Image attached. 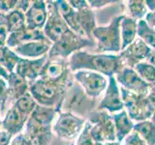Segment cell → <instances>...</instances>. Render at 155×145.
<instances>
[{"label": "cell", "mask_w": 155, "mask_h": 145, "mask_svg": "<svg viewBox=\"0 0 155 145\" xmlns=\"http://www.w3.org/2000/svg\"><path fill=\"white\" fill-rule=\"evenodd\" d=\"M68 62L73 72L86 70L98 72L107 77L114 76L124 67L119 54L89 53L84 50L75 52L69 57Z\"/></svg>", "instance_id": "1"}, {"label": "cell", "mask_w": 155, "mask_h": 145, "mask_svg": "<svg viewBox=\"0 0 155 145\" xmlns=\"http://www.w3.org/2000/svg\"><path fill=\"white\" fill-rule=\"evenodd\" d=\"M59 113L55 108L37 105L24 127L23 133L34 145H50L53 138L52 125Z\"/></svg>", "instance_id": "2"}, {"label": "cell", "mask_w": 155, "mask_h": 145, "mask_svg": "<svg viewBox=\"0 0 155 145\" xmlns=\"http://www.w3.org/2000/svg\"><path fill=\"white\" fill-rule=\"evenodd\" d=\"M74 81L71 83H65L38 79L29 86V93L39 105L55 108L58 112H60L66 92Z\"/></svg>", "instance_id": "3"}, {"label": "cell", "mask_w": 155, "mask_h": 145, "mask_svg": "<svg viewBox=\"0 0 155 145\" xmlns=\"http://www.w3.org/2000/svg\"><path fill=\"white\" fill-rule=\"evenodd\" d=\"M123 14L114 17L106 25L97 26L92 36L95 42L96 53L119 54L121 51L120 22Z\"/></svg>", "instance_id": "4"}, {"label": "cell", "mask_w": 155, "mask_h": 145, "mask_svg": "<svg viewBox=\"0 0 155 145\" xmlns=\"http://www.w3.org/2000/svg\"><path fill=\"white\" fill-rule=\"evenodd\" d=\"M124 110L134 123L149 120L155 111V94L151 91L147 96L137 95L120 88Z\"/></svg>", "instance_id": "5"}, {"label": "cell", "mask_w": 155, "mask_h": 145, "mask_svg": "<svg viewBox=\"0 0 155 145\" xmlns=\"http://www.w3.org/2000/svg\"><path fill=\"white\" fill-rule=\"evenodd\" d=\"M98 103L99 100L89 98L74 81V83L66 92L61 105V111H67L81 118L87 119V117L97 109Z\"/></svg>", "instance_id": "6"}, {"label": "cell", "mask_w": 155, "mask_h": 145, "mask_svg": "<svg viewBox=\"0 0 155 145\" xmlns=\"http://www.w3.org/2000/svg\"><path fill=\"white\" fill-rule=\"evenodd\" d=\"M95 47L94 41L77 35L69 29L56 42L52 44L48 51V58L68 60L75 52L81 51L85 47Z\"/></svg>", "instance_id": "7"}, {"label": "cell", "mask_w": 155, "mask_h": 145, "mask_svg": "<svg viewBox=\"0 0 155 145\" xmlns=\"http://www.w3.org/2000/svg\"><path fill=\"white\" fill-rule=\"evenodd\" d=\"M86 119L81 118L71 112L60 111L52 125L53 135L66 142H75L81 133Z\"/></svg>", "instance_id": "8"}, {"label": "cell", "mask_w": 155, "mask_h": 145, "mask_svg": "<svg viewBox=\"0 0 155 145\" xmlns=\"http://www.w3.org/2000/svg\"><path fill=\"white\" fill-rule=\"evenodd\" d=\"M90 125L92 137L97 142L107 143L116 141L113 116L105 110L96 109L86 119Z\"/></svg>", "instance_id": "9"}, {"label": "cell", "mask_w": 155, "mask_h": 145, "mask_svg": "<svg viewBox=\"0 0 155 145\" xmlns=\"http://www.w3.org/2000/svg\"><path fill=\"white\" fill-rule=\"evenodd\" d=\"M73 79L89 98L95 100H99L103 96L109 83V77L86 70L74 72Z\"/></svg>", "instance_id": "10"}, {"label": "cell", "mask_w": 155, "mask_h": 145, "mask_svg": "<svg viewBox=\"0 0 155 145\" xmlns=\"http://www.w3.org/2000/svg\"><path fill=\"white\" fill-rule=\"evenodd\" d=\"M47 7L48 18L43 32L48 40L53 44L70 28L63 19L55 1H47Z\"/></svg>", "instance_id": "11"}, {"label": "cell", "mask_w": 155, "mask_h": 145, "mask_svg": "<svg viewBox=\"0 0 155 145\" xmlns=\"http://www.w3.org/2000/svg\"><path fill=\"white\" fill-rule=\"evenodd\" d=\"M39 79L54 82H65V83H71L74 81L73 72L70 69L68 60L51 59V58H48L40 72Z\"/></svg>", "instance_id": "12"}, {"label": "cell", "mask_w": 155, "mask_h": 145, "mask_svg": "<svg viewBox=\"0 0 155 145\" xmlns=\"http://www.w3.org/2000/svg\"><path fill=\"white\" fill-rule=\"evenodd\" d=\"M98 110H105L110 114H114L124 110V104L121 97L120 87L114 76L109 77V83L107 86L101 100H99Z\"/></svg>", "instance_id": "13"}, {"label": "cell", "mask_w": 155, "mask_h": 145, "mask_svg": "<svg viewBox=\"0 0 155 145\" xmlns=\"http://www.w3.org/2000/svg\"><path fill=\"white\" fill-rule=\"evenodd\" d=\"M114 77L120 88L131 93L147 96L150 92V85L140 79V76L132 68L123 67Z\"/></svg>", "instance_id": "14"}, {"label": "cell", "mask_w": 155, "mask_h": 145, "mask_svg": "<svg viewBox=\"0 0 155 145\" xmlns=\"http://www.w3.org/2000/svg\"><path fill=\"white\" fill-rule=\"evenodd\" d=\"M150 50L151 48L147 45H145L142 40L137 38L130 46L120 51L119 56L122 60L124 67L133 69L139 63L147 61Z\"/></svg>", "instance_id": "15"}, {"label": "cell", "mask_w": 155, "mask_h": 145, "mask_svg": "<svg viewBox=\"0 0 155 145\" xmlns=\"http://www.w3.org/2000/svg\"><path fill=\"white\" fill-rule=\"evenodd\" d=\"M47 60L48 55L37 58V59H27V58L21 57L16 69H15V72L22 77L23 79L28 81L29 84H31L32 82L39 79L40 72Z\"/></svg>", "instance_id": "16"}, {"label": "cell", "mask_w": 155, "mask_h": 145, "mask_svg": "<svg viewBox=\"0 0 155 145\" xmlns=\"http://www.w3.org/2000/svg\"><path fill=\"white\" fill-rule=\"evenodd\" d=\"M24 14H25L26 27L43 30L48 18L47 1L43 0L32 1L30 7Z\"/></svg>", "instance_id": "17"}, {"label": "cell", "mask_w": 155, "mask_h": 145, "mask_svg": "<svg viewBox=\"0 0 155 145\" xmlns=\"http://www.w3.org/2000/svg\"><path fill=\"white\" fill-rule=\"evenodd\" d=\"M52 44L48 41H33L26 44H22L12 50L21 58L27 59H37L48 54Z\"/></svg>", "instance_id": "18"}, {"label": "cell", "mask_w": 155, "mask_h": 145, "mask_svg": "<svg viewBox=\"0 0 155 145\" xmlns=\"http://www.w3.org/2000/svg\"><path fill=\"white\" fill-rule=\"evenodd\" d=\"M27 119L12 105L2 118V130H5L12 137H16L23 132Z\"/></svg>", "instance_id": "19"}, {"label": "cell", "mask_w": 155, "mask_h": 145, "mask_svg": "<svg viewBox=\"0 0 155 145\" xmlns=\"http://www.w3.org/2000/svg\"><path fill=\"white\" fill-rule=\"evenodd\" d=\"M8 102L7 110L16 103V102L29 92V82L18 76L16 72L9 74L8 79Z\"/></svg>", "instance_id": "20"}, {"label": "cell", "mask_w": 155, "mask_h": 145, "mask_svg": "<svg viewBox=\"0 0 155 145\" xmlns=\"http://www.w3.org/2000/svg\"><path fill=\"white\" fill-rule=\"evenodd\" d=\"M46 38L43 30L39 29H31L25 27L22 30L9 34L6 41V46L10 48H14L22 44H26L33 41H46Z\"/></svg>", "instance_id": "21"}, {"label": "cell", "mask_w": 155, "mask_h": 145, "mask_svg": "<svg viewBox=\"0 0 155 145\" xmlns=\"http://www.w3.org/2000/svg\"><path fill=\"white\" fill-rule=\"evenodd\" d=\"M76 14L78 25H79L82 35L89 40L94 41L92 34H93L94 29L97 27L95 12L90 9L89 6H87L79 11H76Z\"/></svg>", "instance_id": "22"}, {"label": "cell", "mask_w": 155, "mask_h": 145, "mask_svg": "<svg viewBox=\"0 0 155 145\" xmlns=\"http://www.w3.org/2000/svg\"><path fill=\"white\" fill-rule=\"evenodd\" d=\"M114 120V130H115V137L116 141L122 142V140L133 132L135 123L129 117L125 110L120 111V112L111 114Z\"/></svg>", "instance_id": "23"}, {"label": "cell", "mask_w": 155, "mask_h": 145, "mask_svg": "<svg viewBox=\"0 0 155 145\" xmlns=\"http://www.w3.org/2000/svg\"><path fill=\"white\" fill-rule=\"evenodd\" d=\"M121 50H125L138 38V21L123 14L120 22Z\"/></svg>", "instance_id": "24"}, {"label": "cell", "mask_w": 155, "mask_h": 145, "mask_svg": "<svg viewBox=\"0 0 155 145\" xmlns=\"http://www.w3.org/2000/svg\"><path fill=\"white\" fill-rule=\"evenodd\" d=\"M123 3L125 10L124 14L137 21L144 19L145 16L148 14L147 7L143 0H128Z\"/></svg>", "instance_id": "25"}, {"label": "cell", "mask_w": 155, "mask_h": 145, "mask_svg": "<svg viewBox=\"0 0 155 145\" xmlns=\"http://www.w3.org/2000/svg\"><path fill=\"white\" fill-rule=\"evenodd\" d=\"M133 130L137 133L147 145H155V125L150 119L135 123Z\"/></svg>", "instance_id": "26"}, {"label": "cell", "mask_w": 155, "mask_h": 145, "mask_svg": "<svg viewBox=\"0 0 155 145\" xmlns=\"http://www.w3.org/2000/svg\"><path fill=\"white\" fill-rule=\"evenodd\" d=\"M19 59H21V57L6 45L0 47V65L9 74L15 72V69H16Z\"/></svg>", "instance_id": "27"}, {"label": "cell", "mask_w": 155, "mask_h": 145, "mask_svg": "<svg viewBox=\"0 0 155 145\" xmlns=\"http://www.w3.org/2000/svg\"><path fill=\"white\" fill-rule=\"evenodd\" d=\"M6 18H7L9 34L22 30V29L26 27L25 14L17 9H15L10 13L6 14Z\"/></svg>", "instance_id": "28"}, {"label": "cell", "mask_w": 155, "mask_h": 145, "mask_svg": "<svg viewBox=\"0 0 155 145\" xmlns=\"http://www.w3.org/2000/svg\"><path fill=\"white\" fill-rule=\"evenodd\" d=\"M13 105L28 120V118L30 117L32 112L37 108L38 104H37V102L34 100L32 95L28 92V93H26L24 96H22L21 98H19Z\"/></svg>", "instance_id": "29"}, {"label": "cell", "mask_w": 155, "mask_h": 145, "mask_svg": "<svg viewBox=\"0 0 155 145\" xmlns=\"http://www.w3.org/2000/svg\"><path fill=\"white\" fill-rule=\"evenodd\" d=\"M138 38L150 48L155 50V29L150 27L144 19L138 21Z\"/></svg>", "instance_id": "30"}, {"label": "cell", "mask_w": 155, "mask_h": 145, "mask_svg": "<svg viewBox=\"0 0 155 145\" xmlns=\"http://www.w3.org/2000/svg\"><path fill=\"white\" fill-rule=\"evenodd\" d=\"M133 69L140 76V79L149 85L155 82V66L152 64L147 61H143L136 65Z\"/></svg>", "instance_id": "31"}, {"label": "cell", "mask_w": 155, "mask_h": 145, "mask_svg": "<svg viewBox=\"0 0 155 145\" xmlns=\"http://www.w3.org/2000/svg\"><path fill=\"white\" fill-rule=\"evenodd\" d=\"M75 145H103V143L97 142L94 139V137H92L90 132V125L88 123V121L86 120L85 125L84 129H82L81 133L76 139Z\"/></svg>", "instance_id": "32"}, {"label": "cell", "mask_w": 155, "mask_h": 145, "mask_svg": "<svg viewBox=\"0 0 155 145\" xmlns=\"http://www.w3.org/2000/svg\"><path fill=\"white\" fill-rule=\"evenodd\" d=\"M8 102V83L7 80L0 77V112L2 117L7 111Z\"/></svg>", "instance_id": "33"}, {"label": "cell", "mask_w": 155, "mask_h": 145, "mask_svg": "<svg viewBox=\"0 0 155 145\" xmlns=\"http://www.w3.org/2000/svg\"><path fill=\"white\" fill-rule=\"evenodd\" d=\"M118 2L119 1H117V0H87L88 6L90 7V9L93 10V11L99 10V9H103L108 6H111V5H114Z\"/></svg>", "instance_id": "34"}, {"label": "cell", "mask_w": 155, "mask_h": 145, "mask_svg": "<svg viewBox=\"0 0 155 145\" xmlns=\"http://www.w3.org/2000/svg\"><path fill=\"white\" fill-rule=\"evenodd\" d=\"M121 145H147V144L145 143L144 140L142 139V137H140L137 133H135L133 130L132 133L128 134L127 137L122 140Z\"/></svg>", "instance_id": "35"}, {"label": "cell", "mask_w": 155, "mask_h": 145, "mask_svg": "<svg viewBox=\"0 0 155 145\" xmlns=\"http://www.w3.org/2000/svg\"><path fill=\"white\" fill-rule=\"evenodd\" d=\"M8 36H9V31L7 25L6 14L0 13V40L6 44Z\"/></svg>", "instance_id": "36"}, {"label": "cell", "mask_w": 155, "mask_h": 145, "mask_svg": "<svg viewBox=\"0 0 155 145\" xmlns=\"http://www.w3.org/2000/svg\"><path fill=\"white\" fill-rule=\"evenodd\" d=\"M9 145H34L23 132L14 137Z\"/></svg>", "instance_id": "37"}, {"label": "cell", "mask_w": 155, "mask_h": 145, "mask_svg": "<svg viewBox=\"0 0 155 145\" xmlns=\"http://www.w3.org/2000/svg\"><path fill=\"white\" fill-rule=\"evenodd\" d=\"M18 0H0V13L8 14L16 9Z\"/></svg>", "instance_id": "38"}, {"label": "cell", "mask_w": 155, "mask_h": 145, "mask_svg": "<svg viewBox=\"0 0 155 145\" xmlns=\"http://www.w3.org/2000/svg\"><path fill=\"white\" fill-rule=\"evenodd\" d=\"M67 2L70 5V7L74 9L75 11H79V10L88 6V3H87L86 0H69Z\"/></svg>", "instance_id": "39"}, {"label": "cell", "mask_w": 155, "mask_h": 145, "mask_svg": "<svg viewBox=\"0 0 155 145\" xmlns=\"http://www.w3.org/2000/svg\"><path fill=\"white\" fill-rule=\"evenodd\" d=\"M31 2L32 1H28V0H18L16 9L25 14L26 11L29 9V7H30Z\"/></svg>", "instance_id": "40"}, {"label": "cell", "mask_w": 155, "mask_h": 145, "mask_svg": "<svg viewBox=\"0 0 155 145\" xmlns=\"http://www.w3.org/2000/svg\"><path fill=\"white\" fill-rule=\"evenodd\" d=\"M13 137L11 134H9L5 130H2L0 134V145H9L11 142Z\"/></svg>", "instance_id": "41"}, {"label": "cell", "mask_w": 155, "mask_h": 145, "mask_svg": "<svg viewBox=\"0 0 155 145\" xmlns=\"http://www.w3.org/2000/svg\"><path fill=\"white\" fill-rule=\"evenodd\" d=\"M144 21H147V23L150 27H152L155 29V11L153 12H149L144 18Z\"/></svg>", "instance_id": "42"}, {"label": "cell", "mask_w": 155, "mask_h": 145, "mask_svg": "<svg viewBox=\"0 0 155 145\" xmlns=\"http://www.w3.org/2000/svg\"><path fill=\"white\" fill-rule=\"evenodd\" d=\"M145 5H147L148 13L155 11V0H145Z\"/></svg>", "instance_id": "43"}, {"label": "cell", "mask_w": 155, "mask_h": 145, "mask_svg": "<svg viewBox=\"0 0 155 145\" xmlns=\"http://www.w3.org/2000/svg\"><path fill=\"white\" fill-rule=\"evenodd\" d=\"M147 62L155 66V50H153V48H151V50H150V53L147 59Z\"/></svg>", "instance_id": "44"}, {"label": "cell", "mask_w": 155, "mask_h": 145, "mask_svg": "<svg viewBox=\"0 0 155 145\" xmlns=\"http://www.w3.org/2000/svg\"><path fill=\"white\" fill-rule=\"evenodd\" d=\"M8 76H9V72L4 69V68L0 65V77H2L4 79H8Z\"/></svg>", "instance_id": "45"}, {"label": "cell", "mask_w": 155, "mask_h": 145, "mask_svg": "<svg viewBox=\"0 0 155 145\" xmlns=\"http://www.w3.org/2000/svg\"><path fill=\"white\" fill-rule=\"evenodd\" d=\"M103 145H121L120 142L118 141H114V142H107V143H103Z\"/></svg>", "instance_id": "46"}, {"label": "cell", "mask_w": 155, "mask_h": 145, "mask_svg": "<svg viewBox=\"0 0 155 145\" xmlns=\"http://www.w3.org/2000/svg\"><path fill=\"white\" fill-rule=\"evenodd\" d=\"M150 91L155 94V82H154V83H152V84H150Z\"/></svg>", "instance_id": "47"}, {"label": "cell", "mask_w": 155, "mask_h": 145, "mask_svg": "<svg viewBox=\"0 0 155 145\" xmlns=\"http://www.w3.org/2000/svg\"><path fill=\"white\" fill-rule=\"evenodd\" d=\"M2 115H1V112H0V134L2 132Z\"/></svg>", "instance_id": "48"}, {"label": "cell", "mask_w": 155, "mask_h": 145, "mask_svg": "<svg viewBox=\"0 0 155 145\" xmlns=\"http://www.w3.org/2000/svg\"><path fill=\"white\" fill-rule=\"evenodd\" d=\"M150 121L155 125V111L153 112V114H152V116H151V118H150Z\"/></svg>", "instance_id": "49"}, {"label": "cell", "mask_w": 155, "mask_h": 145, "mask_svg": "<svg viewBox=\"0 0 155 145\" xmlns=\"http://www.w3.org/2000/svg\"><path fill=\"white\" fill-rule=\"evenodd\" d=\"M5 45H6V44H5L4 42H2L1 40H0V47H2L5 46Z\"/></svg>", "instance_id": "50"}, {"label": "cell", "mask_w": 155, "mask_h": 145, "mask_svg": "<svg viewBox=\"0 0 155 145\" xmlns=\"http://www.w3.org/2000/svg\"><path fill=\"white\" fill-rule=\"evenodd\" d=\"M68 145H75V142H71V143H69Z\"/></svg>", "instance_id": "51"}]
</instances>
